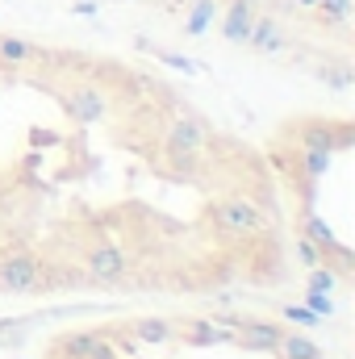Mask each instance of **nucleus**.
<instances>
[{
    "instance_id": "20e7f679",
    "label": "nucleus",
    "mask_w": 355,
    "mask_h": 359,
    "mask_svg": "<svg viewBox=\"0 0 355 359\" xmlns=\"http://www.w3.org/2000/svg\"><path fill=\"white\" fill-rule=\"evenodd\" d=\"M113 355V343L100 334V330H80V334H67L51 347V359H105Z\"/></svg>"
},
{
    "instance_id": "f257e3e1",
    "label": "nucleus",
    "mask_w": 355,
    "mask_h": 359,
    "mask_svg": "<svg viewBox=\"0 0 355 359\" xmlns=\"http://www.w3.org/2000/svg\"><path fill=\"white\" fill-rule=\"evenodd\" d=\"M213 222H217L222 234L247 238V234H260V230L267 226V213L255 205V201H247V196H226V201L213 209Z\"/></svg>"
},
{
    "instance_id": "2eb2a0df",
    "label": "nucleus",
    "mask_w": 355,
    "mask_h": 359,
    "mask_svg": "<svg viewBox=\"0 0 355 359\" xmlns=\"http://www.w3.org/2000/svg\"><path fill=\"white\" fill-rule=\"evenodd\" d=\"M326 155H330V151H305V155H301L305 176H309V180H318L322 172H326Z\"/></svg>"
},
{
    "instance_id": "412c9836",
    "label": "nucleus",
    "mask_w": 355,
    "mask_h": 359,
    "mask_svg": "<svg viewBox=\"0 0 355 359\" xmlns=\"http://www.w3.org/2000/svg\"><path fill=\"white\" fill-rule=\"evenodd\" d=\"M318 359H322V355H318Z\"/></svg>"
},
{
    "instance_id": "423d86ee",
    "label": "nucleus",
    "mask_w": 355,
    "mask_h": 359,
    "mask_svg": "<svg viewBox=\"0 0 355 359\" xmlns=\"http://www.w3.org/2000/svg\"><path fill=\"white\" fill-rule=\"evenodd\" d=\"M88 276L92 280H100V284H113V280H121L126 271H130V255L121 251V247H113V243H100V247H92L88 251Z\"/></svg>"
},
{
    "instance_id": "f3484780",
    "label": "nucleus",
    "mask_w": 355,
    "mask_h": 359,
    "mask_svg": "<svg viewBox=\"0 0 355 359\" xmlns=\"http://www.w3.org/2000/svg\"><path fill=\"white\" fill-rule=\"evenodd\" d=\"M309 309H314V313H330V301H326L322 292H309Z\"/></svg>"
},
{
    "instance_id": "f03ea898",
    "label": "nucleus",
    "mask_w": 355,
    "mask_h": 359,
    "mask_svg": "<svg viewBox=\"0 0 355 359\" xmlns=\"http://www.w3.org/2000/svg\"><path fill=\"white\" fill-rule=\"evenodd\" d=\"M209 142V126L196 117V113H180L176 121L168 126V155L176 163H192Z\"/></svg>"
},
{
    "instance_id": "4468645a",
    "label": "nucleus",
    "mask_w": 355,
    "mask_h": 359,
    "mask_svg": "<svg viewBox=\"0 0 355 359\" xmlns=\"http://www.w3.org/2000/svg\"><path fill=\"white\" fill-rule=\"evenodd\" d=\"M209 17H213V0H196V8H192V17H188V34H201L205 25H209Z\"/></svg>"
},
{
    "instance_id": "dca6fc26",
    "label": "nucleus",
    "mask_w": 355,
    "mask_h": 359,
    "mask_svg": "<svg viewBox=\"0 0 355 359\" xmlns=\"http://www.w3.org/2000/svg\"><path fill=\"white\" fill-rule=\"evenodd\" d=\"M330 284H335V276H330V271H326V268H318V271H314V276H309V288H314V292H326Z\"/></svg>"
},
{
    "instance_id": "7ed1b4c3",
    "label": "nucleus",
    "mask_w": 355,
    "mask_h": 359,
    "mask_svg": "<svg viewBox=\"0 0 355 359\" xmlns=\"http://www.w3.org/2000/svg\"><path fill=\"white\" fill-rule=\"evenodd\" d=\"M42 288V264L29 251H13L0 259V292H38Z\"/></svg>"
},
{
    "instance_id": "f8f14e48",
    "label": "nucleus",
    "mask_w": 355,
    "mask_h": 359,
    "mask_svg": "<svg viewBox=\"0 0 355 359\" xmlns=\"http://www.w3.org/2000/svg\"><path fill=\"white\" fill-rule=\"evenodd\" d=\"M130 334H134L138 343H168L176 330H172V322H163V318H138V322L130 326Z\"/></svg>"
},
{
    "instance_id": "ddd939ff",
    "label": "nucleus",
    "mask_w": 355,
    "mask_h": 359,
    "mask_svg": "<svg viewBox=\"0 0 355 359\" xmlns=\"http://www.w3.org/2000/svg\"><path fill=\"white\" fill-rule=\"evenodd\" d=\"M314 8H318V21L326 25H343L351 17V0H314Z\"/></svg>"
},
{
    "instance_id": "aec40b11",
    "label": "nucleus",
    "mask_w": 355,
    "mask_h": 359,
    "mask_svg": "<svg viewBox=\"0 0 355 359\" xmlns=\"http://www.w3.org/2000/svg\"><path fill=\"white\" fill-rule=\"evenodd\" d=\"M301 4H314V0H301Z\"/></svg>"
},
{
    "instance_id": "39448f33",
    "label": "nucleus",
    "mask_w": 355,
    "mask_h": 359,
    "mask_svg": "<svg viewBox=\"0 0 355 359\" xmlns=\"http://www.w3.org/2000/svg\"><path fill=\"white\" fill-rule=\"evenodd\" d=\"M63 109H67L72 121L92 126V121H100V117L109 113V100H105V92L96 88V84H76V88L63 96Z\"/></svg>"
},
{
    "instance_id": "0eeeda50",
    "label": "nucleus",
    "mask_w": 355,
    "mask_h": 359,
    "mask_svg": "<svg viewBox=\"0 0 355 359\" xmlns=\"http://www.w3.org/2000/svg\"><path fill=\"white\" fill-rule=\"evenodd\" d=\"M230 330H234V343L247 347V351H276L280 343V326L272 322H251V318H230Z\"/></svg>"
},
{
    "instance_id": "9d476101",
    "label": "nucleus",
    "mask_w": 355,
    "mask_h": 359,
    "mask_svg": "<svg viewBox=\"0 0 355 359\" xmlns=\"http://www.w3.org/2000/svg\"><path fill=\"white\" fill-rule=\"evenodd\" d=\"M184 339L196 343V347H213V343H234V330H222L213 322H188L184 326Z\"/></svg>"
},
{
    "instance_id": "1a4fd4ad",
    "label": "nucleus",
    "mask_w": 355,
    "mask_h": 359,
    "mask_svg": "<svg viewBox=\"0 0 355 359\" xmlns=\"http://www.w3.org/2000/svg\"><path fill=\"white\" fill-rule=\"evenodd\" d=\"M38 59V46L34 42H25V38H17V34H0V63L4 67H25V63H34Z\"/></svg>"
},
{
    "instance_id": "a211bd4d",
    "label": "nucleus",
    "mask_w": 355,
    "mask_h": 359,
    "mask_svg": "<svg viewBox=\"0 0 355 359\" xmlns=\"http://www.w3.org/2000/svg\"><path fill=\"white\" fill-rule=\"evenodd\" d=\"M301 255H305V264H318V247H314V243H309V238H305V243H301Z\"/></svg>"
},
{
    "instance_id": "6e6552de",
    "label": "nucleus",
    "mask_w": 355,
    "mask_h": 359,
    "mask_svg": "<svg viewBox=\"0 0 355 359\" xmlns=\"http://www.w3.org/2000/svg\"><path fill=\"white\" fill-rule=\"evenodd\" d=\"M251 25H255V4H251V0H230V4H226V13H222V38H230V42H243V46H247Z\"/></svg>"
},
{
    "instance_id": "6ab92c4d",
    "label": "nucleus",
    "mask_w": 355,
    "mask_h": 359,
    "mask_svg": "<svg viewBox=\"0 0 355 359\" xmlns=\"http://www.w3.org/2000/svg\"><path fill=\"white\" fill-rule=\"evenodd\" d=\"M105 359H121V355H117V351H113V355H105Z\"/></svg>"
},
{
    "instance_id": "9b49d317",
    "label": "nucleus",
    "mask_w": 355,
    "mask_h": 359,
    "mask_svg": "<svg viewBox=\"0 0 355 359\" xmlns=\"http://www.w3.org/2000/svg\"><path fill=\"white\" fill-rule=\"evenodd\" d=\"M318 355L322 351L305 334H280V343H276V359H318Z\"/></svg>"
}]
</instances>
